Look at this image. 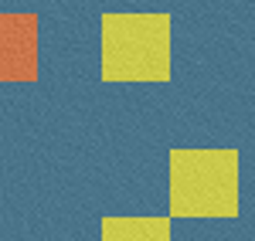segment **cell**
<instances>
[{"mask_svg":"<svg viewBox=\"0 0 255 241\" xmlns=\"http://www.w3.org/2000/svg\"><path fill=\"white\" fill-rule=\"evenodd\" d=\"M170 207L180 218H232L238 211V153L174 150Z\"/></svg>","mask_w":255,"mask_h":241,"instance_id":"1","label":"cell"},{"mask_svg":"<svg viewBox=\"0 0 255 241\" xmlns=\"http://www.w3.org/2000/svg\"><path fill=\"white\" fill-rule=\"evenodd\" d=\"M102 75L113 81H157L170 75L167 14H106L102 17Z\"/></svg>","mask_w":255,"mask_h":241,"instance_id":"2","label":"cell"},{"mask_svg":"<svg viewBox=\"0 0 255 241\" xmlns=\"http://www.w3.org/2000/svg\"><path fill=\"white\" fill-rule=\"evenodd\" d=\"M38 61L34 17L0 14V79H31Z\"/></svg>","mask_w":255,"mask_h":241,"instance_id":"3","label":"cell"},{"mask_svg":"<svg viewBox=\"0 0 255 241\" xmlns=\"http://www.w3.org/2000/svg\"><path fill=\"white\" fill-rule=\"evenodd\" d=\"M170 221L163 218H146V221H129V218H109L102 221V238H167Z\"/></svg>","mask_w":255,"mask_h":241,"instance_id":"4","label":"cell"}]
</instances>
